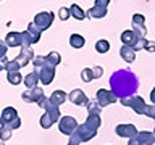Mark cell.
Here are the masks:
<instances>
[{
  "label": "cell",
  "instance_id": "10",
  "mask_svg": "<svg viewBox=\"0 0 155 145\" xmlns=\"http://www.w3.org/2000/svg\"><path fill=\"white\" fill-rule=\"evenodd\" d=\"M131 29H133L139 37L145 39L147 29H145V16H144V14H139V13L134 14V16H133V27H131Z\"/></svg>",
  "mask_w": 155,
  "mask_h": 145
},
{
  "label": "cell",
  "instance_id": "17",
  "mask_svg": "<svg viewBox=\"0 0 155 145\" xmlns=\"http://www.w3.org/2000/svg\"><path fill=\"white\" fill-rule=\"evenodd\" d=\"M44 110H45L47 116L52 119L53 124L60 121V118H61V116H60V110H58V106H53L50 102H48V97H47V100H45V106H44Z\"/></svg>",
  "mask_w": 155,
  "mask_h": 145
},
{
  "label": "cell",
  "instance_id": "19",
  "mask_svg": "<svg viewBox=\"0 0 155 145\" xmlns=\"http://www.w3.org/2000/svg\"><path fill=\"white\" fill-rule=\"evenodd\" d=\"M134 139L139 142V145H153L155 143V135H153V132H149V130L137 132V135Z\"/></svg>",
  "mask_w": 155,
  "mask_h": 145
},
{
  "label": "cell",
  "instance_id": "33",
  "mask_svg": "<svg viewBox=\"0 0 155 145\" xmlns=\"http://www.w3.org/2000/svg\"><path fill=\"white\" fill-rule=\"evenodd\" d=\"M12 132L13 130L8 127V126H5V127L0 130V142H7V140L12 137Z\"/></svg>",
  "mask_w": 155,
  "mask_h": 145
},
{
  "label": "cell",
  "instance_id": "25",
  "mask_svg": "<svg viewBox=\"0 0 155 145\" xmlns=\"http://www.w3.org/2000/svg\"><path fill=\"white\" fill-rule=\"evenodd\" d=\"M45 60H47V65H48V66L55 68L57 65H60V63H61V55H60L58 52L53 50V52H50V53L45 56Z\"/></svg>",
  "mask_w": 155,
  "mask_h": 145
},
{
  "label": "cell",
  "instance_id": "38",
  "mask_svg": "<svg viewBox=\"0 0 155 145\" xmlns=\"http://www.w3.org/2000/svg\"><path fill=\"white\" fill-rule=\"evenodd\" d=\"M7 52H8V47H7V44L0 40V58H5V56H7Z\"/></svg>",
  "mask_w": 155,
  "mask_h": 145
},
{
  "label": "cell",
  "instance_id": "37",
  "mask_svg": "<svg viewBox=\"0 0 155 145\" xmlns=\"http://www.w3.org/2000/svg\"><path fill=\"white\" fill-rule=\"evenodd\" d=\"M145 116H149V118H152L155 121V105H147L145 106Z\"/></svg>",
  "mask_w": 155,
  "mask_h": 145
},
{
  "label": "cell",
  "instance_id": "5",
  "mask_svg": "<svg viewBox=\"0 0 155 145\" xmlns=\"http://www.w3.org/2000/svg\"><path fill=\"white\" fill-rule=\"evenodd\" d=\"M53 13L52 11H41V13H37L36 16H34V24H36V27L39 29V31H47L48 27L52 26V23H53Z\"/></svg>",
  "mask_w": 155,
  "mask_h": 145
},
{
  "label": "cell",
  "instance_id": "9",
  "mask_svg": "<svg viewBox=\"0 0 155 145\" xmlns=\"http://www.w3.org/2000/svg\"><path fill=\"white\" fill-rule=\"evenodd\" d=\"M116 100H118V98L115 97V94L111 90H107V89H99V90H97V103H99L102 108H105V106L115 103Z\"/></svg>",
  "mask_w": 155,
  "mask_h": 145
},
{
  "label": "cell",
  "instance_id": "21",
  "mask_svg": "<svg viewBox=\"0 0 155 145\" xmlns=\"http://www.w3.org/2000/svg\"><path fill=\"white\" fill-rule=\"evenodd\" d=\"M120 55H121V58H123L126 63H133V61L136 60V52H134L133 47L123 45V47L120 48Z\"/></svg>",
  "mask_w": 155,
  "mask_h": 145
},
{
  "label": "cell",
  "instance_id": "29",
  "mask_svg": "<svg viewBox=\"0 0 155 145\" xmlns=\"http://www.w3.org/2000/svg\"><path fill=\"white\" fill-rule=\"evenodd\" d=\"M102 106L97 103V102H89L87 103V111H89V114H97V116H100V113H102Z\"/></svg>",
  "mask_w": 155,
  "mask_h": 145
},
{
  "label": "cell",
  "instance_id": "1",
  "mask_svg": "<svg viewBox=\"0 0 155 145\" xmlns=\"http://www.w3.org/2000/svg\"><path fill=\"white\" fill-rule=\"evenodd\" d=\"M139 89V77L129 69H118L110 76V90L116 98H129Z\"/></svg>",
  "mask_w": 155,
  "mask_h": 145
},
{
  "label": "cell",
  "instance_id": "41",
  "mask_svg": "<svg viewBox=\"0 0 155 145\" xmlns=\"http://www.w3.org/2000/svg\"><path fill=\"white\" fill-rule=\"evenodd\" d=\"M144 50H147V52H155V42H149L147 40V45H145V48H144Z\"/></svg>",
  "mask_w": 155,
  "mask_h": 145
},
{
  "label": "cell",
  "instance_id": "31",
  "mask_svg": "<svg viewBox=\"0 0 155 145\" xmlns=\"http://www.w3.org/2000/svg\"><path fill=\"white\" fill-rule=\"evenodd\" d=\"M39 124H41V127H44V129H50L52 126H53L52 119L47 116V113H44V114L41 116V119H39Z\"/></svg>",
  "mask_w": 155,
  "mask_h": 145
},
{
  "label": "cell",
  "instance_id": "24",
  "mask_svg": "<svg viewBox=\"0 0 155 145\" xmlns=\"http://www.w3.org/2000/svg\"><path fill=\"white\" fill-rule=\"evenodd\" d=\"M70 13H71V16L74 18V19H78V21H82V19L86 18V11L78 3H73L71 7H70Z\"/></svg>",
  "mask_w": 155,
  "mask_h": 145
},
{
  "label": "cell",
  "instance_id": "16",
  "mask_svg": "<svg viewBox=\"0 0 155 145\" xmlns=\"http://www.w3.org/2000/svg\"><path fill=\"white\" fill-rule=\"evenodd\" d=\"M5 44L7 47H23V34L21 32H8L5 37Z\"/></svg>",
  "mask_w": 155,
  "mask_h": 145
},
{
  "label": "cell",
  "instance_id": "15",
  "mask_svg": "<svg viewBox=\"0 0 155 145\" xmlns=\"http://www.w3.org/2000/svg\"><path fill=\"white\" fill-rule=\"evenodd\" d=\"M137 40H139V36L133 31V29H126V31H123V34H121V42H123V45H126V47H134L136 44H137Z\"/></svg>",
  "mask_w": 155,
  "mask_h": 145
},
{
  "label": "cell",
  "instance_id": "22",
  "mask_svg": "<svg viewBox=\"0 0 155 145\" xmlns=\"http://www.w3.org/2000/svg\"><path fill=\"white\" fill-rule=\"evenodd\" d=\"M84 124H86L91 130H95V132H97V129H99L100 124H102V119H100V116H97V114H89Z\"/></svg>",
  "mask_w": 155,
  "mask_h": 145
},
{
  "label": "cell",
  "instance_id": "30",
  "mask_svg": "<svg viewBox=\"0 0 155 145\" xmlns=\"http://www.w3.org/2000/svg\"><path fill=\"white\" fill-rule=\"evenodd\" d=\"M95 50L99 53H107L110 50V44L108 40H104V39H100V40L95 42Z\"/></svg>",
  "mask_w": 155,
  "mask_h": 145
},
{
  "label": "cell",
  "instance_id": "2",
  "mask_svg": "<svg viewBox=\"0 0 155 145\" xmlns=\"http://www.w3.org/2000/svg\"><path fill=\"white\" fill-rule=\"evenodd\" d=\"M97 135L95 130H91L89 127H87L86 124H81L78 126L76 130L70 135V145H81L82 142H89L91 139H94Z\"/></svg>",
  "mask_w": 155,
  "mask_h": 145
},
{
  "label": "cell",
  "instance_id": "36",
  "mask_svg": "<svg viewBox=\"0 0 155 145\" xmlns=\"http://www.w3.org/2000/svg\"><path fill=\"white\" fill-rule=\"evenodd\" d=\"M102 74H104V68L102 66H94L92 68V77H94V79L102 77Z\"/></svg>",
  "mask_w": 155,
  "mask_h": 145
},
{
  "label": "cell",
  "instance_id": "28",
  "mask_svg": "<svg viewBox=\"0 0 155 145\" xmlns=\"http://www.w3.org/2000/svg\"><path fill=\"white\" fill-rule=\"evenodd\" d=\"M7 79H8L10 84L18 85V84H21L23 76H21V72H19V71H13V72H7Z\"/></svg>",
  "mask_w": 155,
  "mask_h": 145
},
{
  "label": "cell",
  "instance_id": "39",
  "mask_svg": "<svg viewBox=\"0 0 155 145\" xmlns=\"http://www.w3.org/2000/svg\"><path fill=\"white\" fill-rule=\"evenodd\" d=\"M19 126H21V119H19V116H18V118H16V119H15V121H13V123H12V124H10V126H8V127H10V129H12V130H13V129H18V127H19Z\"/></svg>",
  "mask_w": 155,
  "mask_h": 145
},
{
  "label": "cell",
  "instance_id": "7",
  "mask_svg": "<svg viewBox=\"0 0 155 145\" xmlns=\"http://www.w3.org/2000/svg\"><path fill=\"white\" fill-rule=\"evenodd\" d=\"M108 0H95L94 7L89 8V11H87L86 14L89 18H94V19H100L104 18L107 14V7H108Z\"/></svg>",
  "mask_w": 155,
  "mask_h": 145
},
{
  "label": "cell",
  "instance_id": "32",
  "mask_svg": "<svg viewBox=\"0 0 155 145\" xmlns=\"http://www.w3.org/2000/svg\"><path fill=\"white\" fill-rule=\"evenodd\" d=\"M81 79L84 82L94 81V77H92V68H84V69L81 71Z\"/></svg>",
  "mask_w": 155,
  "mask_h": 145
},
{
  "label": "cell",
  "instance_id": "3",
  "mask_svg": "<svg viewBox=\"0 0 155 145\" xmlns=\"http://www.w3.org/2000/svg\"><path fill=\"white\" fill-rule=\"evenodd\" d=\"M23 47H31L32 44H37L41 40V31L36 27L34 23H29L26 31H23Z\"/></svg>",
  "mask_w": 155,
  "mask_h": 145
},
{
  "label": "cell",
  "instance_id": "27",
  "mask_svg": "<svg viewBox=\"0 0 155 145\" xmlns=\"http://www.w3.org/2000/svg\"><path fill=\"white\" fill-rule=\"evenodd\" d=\"M32 65H34V72H39V71L42 69V68L48 66V65H47L45 56H42V55H39V56L34 58V60H32Z\"/></svg>",
  "mask_w": 155,
  "mask_h": 145
},
{
  "label": "cell",
  "instance_id": "43",
  "mask_svg": "<svg viewBox=\"0 0 155 145\" xmlns=\"http://www.w3.org/2000/svg\"><path fill=\"white\" fill-rule=\"evenodd\" d=\"M128 145H139V142H137V140H136V139H129Z\"/></svg>",
  "mask_w": 155,
  "mask_h": 145
},
{
  "label": "cell",
  "instance_id": "18",
  "mask_svg": "<svg viewBox=\"0 0 155 145\" xmlns=\"http://www.w3.org/2000/svg\"><path fill=\"white\" fill-rule=\"evenodd\" d=\"M0 118L3 119L5 126H10L15 119L18 118V111H16V108H13V106H7V108H3L2 116H0Z\"/></svg>",
  "mask_w": 155,
  "mask_h": 145
},
{
  "label": "cell",
  "instance_id": "26",
  "mask_svg": "<svg viewBox=\"0 0 155 145\" xmlns=\"http://www.w3.org/2000/svg\"><path fill=\"white\" fill-rule=\"evenodd\" d=\"M84 44H86V39L81 36V34H71V37H70V45L73 48H82L84 47Z\"/></svg>",
  "mask_w": 155,
  "mask_h": 145
},
{
  "label": "cell",
  "instance_id": "34",
  "mask_svg": "<svg viewBox=\"0 0 155 145\" xmlns=\"http://www.w3.org/2000/svg\"><path fill=\"white\" fill-rule=\"evenodd\" d=\"M58 16H60V19H61V21H66V19L71 16V13H70V8H65V7H61L60 10H58Z\"/></svg>",
  "mask_w": 155,
  "mask_h": 145
},
{
  "label": "cell",
  "instance_id": "14",
  "mask_svg": "<svg viewBox=\"0 0 155 145\" xmlns=\"http://www.w3.org/2000/svg\"><path fill=\"white\" fill-rule=\"evenodd\" d=\"M37 76H39V81H41V84H44V85L50 84V82L53 81V77H55V68H52V66L42 68V69L37 72Z\"/></svg>",
  "mask_w": 155,
  "mask_h": 145
},
{
  "label": "cell",
  "instance_id": "35",
  "mask_svg": "<svg viewBox=\"0 0 155 145\" xmlns=\"http://www.w3.org/2000/svg\"><path fill=\"white\" fill-rule=\"evenodd\" d=\"M7 72H13V71H19V65L15 60H10L8 65H7V69H5Z\"/></svg>",
  "mask_w": 155,
  "mask_h": 145
},
{
  "label": "cell",
  "instance_id": "8",
  "mask_svg": "<svg viewBox=\"0 0 155 145\" xmlns=\"http://www.w3.org/2000/svg\"><path fill=\"white\" fill-rule=\"evenodd\" d=\"M78 127V121L73 118V116H63L58 121V129H60L61 134L65 135H71Z\"/></svg>",
  "mask_w": 155,
  "mask_h": 145
},
{
  "label": "cell",
  "instance_id": "13",
  "mask_svg": "<svg viewBox=\"0 0 155 145\" xmlns=\"http://www.w3.org/2000/svg\"><path fill=\"white\" fill-rule=\"evenodd\" d=\"M115 132L120 137H126V139H134L137 135V129L134 124H118L115 127Z\"/></svg>",
  "mask_w": 155,
  "mask_h": 145
},
{
  "label": "cell",
  "instance_id": "20",
  "mask_svg": "<svg viewBox=\"0 0 155 145\" xmlns=\"http://www.w3.org/2000/svg\"><path fill=\"white\" fill-rule=\"evenodd\" d=\"M66 98H68V94H65L63 90H55V92H52L50 97H48V102H50L53 106H60L61 103H65Z\"/></svg>",
  "mask_w": 155,
  "mask_h": 145
},
{
  "label": "cell",
  "instance_id": "40",
  "mask_svg": "<svg viewBox=\"0 0 155 145\" xmlns=\"http://www.w3.org/2000/svg\"><path fill=\"white\" fill-rule=\"evenodd\" d=\"M8 58H0V71H5L7 69V65H8Z\"/></svg>",
  "mask_w": 155,
  "mask_h": 145
},
{
  "label": "cell",
  "instance_id": "42",
  "mask_svg": "<svg viewBox=\"0 0 155 145\" xmlns=\"http://www.w3.org/2000/svg\"><path fill=\"white\" fill-rule=\"evenodd\" d=\"M150 100H152V105H155V87L152 89V92H150Z\"/></svg>",
  "mask_w": 155,
  "mask_h": 145
},
{
  "label": "cell",
  "instance_id": "47",
  "mask_svg": "<svg viewBox=\"0 0 155 145\" xmlns=\"http://www.w3.org/2000/svg\"><path fill=\"white\" fill-rule=\"evenodd\" d=\"M66 145H70V143H66Z\"/></svg>",
  "mask_w": 155,
  "mask_h": 145
},
{
  "label": "cell",
  "instance_id": "46",
  "mask_svg": "<svg viewBox=\"0 0 155 145\" xmlns=\"http://www.w3.org/2000/svg\"><path fill=\"white\" fill-rule=\"evenodd\" d=\"M153 135H155V129H153Z\"/></svg>",
  "mask_w": 155,
  "mask_h": 145
},
{
  "label": "cell",
  "instance_id": "6",
  "mask_svg": "<svg viewBox=\"0 0 155 145\" xmlns=\"http://www.w3.org/2000/svg\"><path fill=\"white\" fill-rule=\"evenodd\" d=\"M121 103H123L124 106H129V108L134 110L137 114H144L145 113V106H147L144 98L139 97V95H133V97H129V98H123Z\"/></svg>",
  "mask_w": 155,
  "mask_h": 145
},
{
  "label": "cell",
  "instance_id": "4",
  "mask_svg": "<svg viewBox=\"0 0 155 145\" xmlns=\"http://www.w3.org/2000/svg\"><path fill=\"white\" fill-rule=\"evenodd\" d=\"M21 98L26 102V103H37L39 105V103H42L47 97H45V94H44V90L37 85L31 90H24L21 94Z\"/></svg>",
  "mask_w": 155,
  "mask_h": 145
},
{
  "label": "cell",
  "instance_id": "23",
  "mask_svg": "<svg viewBox=\"0 0 155 145\" xmlns=\"http://www.w3.org/2000/svg\"><path fill=\"white\" fill-rule=\"evenodd\" d=\"M24 85L28 87V90H31L34 89V87H37V84L41 81H39V76H37V72H29V74H26V77H24Z\"/></svg>",
  "mask_w": 155,
  "mask_h": 145
},
{
  "label": "cell",
  "instance_id": "44",
  "mask_svg": "<svg viewBox=\"0 0 155 145\" xmlns=\"http://www.w3.org/2000/svg\"><path fill=\"white\" fill-rule=\"evenodd\" d=\"M3 127H5V123H3V119H2V118H0V130H2Z\"/></svg>",
  "mask_w": 155,
  "mask_h": 145
},
{
  "label": "cell",
  "instance_id": "45",
  "mask_svg": "<svg viewBox=\"0 0 155 145\" xmlns=\"http://www.w3.org/2000/svg\"><path fill=\"white\" fill-rule=\"evenodd\" d=\"M0 145H5V142H0Z\"/></svg>",
  "mask_w": 155,
  "mask_h": 145
},
{
  "label": "cell",
  "instance_id": "12",
  "mask_svg": "<svg viewBox=\"0 0 155 145\" xmlns=\"http://www.w3.org/2000/svg\"><path fill=\"white\" fill-rule=\"evenodd\" d=\"M68 100H70L71 103L78 105V106H82V105H86V106H87V103H89V97H87L81 89L71 90L70 94H68Z\"/></svg>",
  "mask_w": 155,
  "mask_h": 145
},
{
  "label": "cell",
  "instance_id": "11",
  "mask_svg": "<svg viewBox=\"0 0 155 145\" xmlns=\"http://www.w3.org/2000/svg\"><path fill=\"white\" fill-rule=\"evenodd\" d=\"M13 60L19 65V68H24L29 61L34 60V52H32V48H31V47H21V52H19L18 56L13 58Z\"/></svg>",
  "mask_w": 155,
  "mask_h": 145
}]
</instances>
